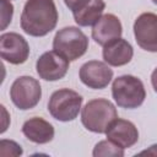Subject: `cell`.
Listing matches in <instances>:
<instances>
[{
    "mask_svg": "<svg viewBox=\"0 0 157 157\" xmlns=\"http://www.w3.org/2000/svg\"><path fill=\"white\" fill-rule=\"evenodd\" d=\"M54 0H27L21 13V28L32 37H44L58 23Z\"/></svg>",
    "mask_w": 157,
    "mask_h": 157,
    "instance_id": "obj_1",
    "label": "cell"
},
{
    "mask_svg": "<svg viewBox=\"0 0 157 157\" xmlns=\"http://www.w3.org/2000/svg\"><path fill=\"white\" fill-rule=\"evenodd\" d=\"M118 118L115 105L104 98L92 99L86 103L81 112V121L83 126L97 134H105L110 123Z\"/></svg>",
    "mask_w": 157,
    "mask_h": 157,
    "instance_id": "obj_2",
    "label": "cell"
},
{
    "mask_svg": "<svg viewBox=\"0 0 157 157\" xmlns=\"http://www.w3.org/2000/svg\"><path fill=\"white\" fill-rule=\"evenodd\" d=\"M112 96L118 107L135 109L144 103L146 91L140 78L132 75H121L113 81Z\"/></svg>",
    "mask_w": 157,
    "mask_h": 157,
    "instance_id": "obj_3",
    "label": "cell"
},
{
    "mask_svg": "<svg viewBox=\"0 0 157 157\" xmlns=\"http://www.w3.org/2000/svg\"><path fill=\"white\" fill-rule=\"evenodd\" d=\"M88 49L87 36L77 27L69 26L59 29L53 39V50L74 61L81 58Z\"/></svg>",
    "mask_w": 157,
    "mask_h": 157,
    "instance_id": "obj_4",
    "label": "cell"
},
{
    "mask_svg": "<svg viewBox=\"0 0 157 157\" xmlns=\"http://www.w3.org/2000/svg\"><path fill=\"white\" fill-rule=\"evenodd\" d=\"M82 96L70 88H60L49 98L48 110L50 115L59 121H71L77 118L81 105Z\"/></svg>",
    "mask_w": 157,
    "mask_h": 157,
    "instance_id": "obj_5",
    "label": "cell"
},
{
    "mask_svg": "<svg viewBox=\"0 0 157 157\" xmlns=\"http://www.w3.org/2000/svg\"><path fill=\"white\" fill-rule=\"evenodd\" d=\"M40 97V83L32 76H20L11 85L10 98L12 103L21 110L34 108L39 103Z\"/></svg>",
    "mask_w": 157,
    "mask_h": 157,
    "instance_id": "obj_6",
    "label": "cell"
},
{
    "mask_svg": "<svg viewBox=\"0 0 157 157\" xmlns=\"http://www.w3.org/2000/svg\"><path fill=\"white\" fill-rule=\"evenodd\" d=\"M134 36L140 48L157 53V15L152 12L141 13L134 22Z\"/></svg>",
    "mask_w": 157,
    "mask_h": 157,
    "instance_id": "obj_7",
    "label": "cell"
},
{
    "mask_svg": "<svg viewBox=\"0 0 157 157\" xmlns=\"http://www.w3.org/2000/svg\"><path fill=\"white\" fill-rule=\"evenodd\" d=\"M1 58L13 65L23 64L29 56V45L27 40L16 32H6L0 36Z\"/></svg>",
    "mask_w": 157,
    "mask_h": 157,
    "instance_id": "obj_8",
    "label": "cell"
},
{
    "mask_svg": "<svg viewBox=\"0 0 157 157\" xmlns=\"http://www.w3.org/2000/svg\"><path fill=\"white\" fill-rule=\"evenodd\" d=\"M78 76L81 82L87 87L93 90H103L112 81L113 70L105 61L90 60L81 66Z\"/></svg>",
    "mask_w": 157,
    "mask_h": 157,
    "instance_id": "obj_9",
    "label": "cell"
},
{
    "mask_svg": "<svg viewBox=\"0 0 157 157\" xmlns=\"http://www.w3.org/2000/svg\"><path fill=\"white\" fill-rule=\"evenodd\" d=\"M69 60L54 50L43 53L36 63L37 74L45 81H58L63 78L69 70Z\"/></svg>",
    "mask_w": 157,
    "mask_h": 157,
    "instance_id": "obj_10",
    "label": "cell"
},
{
    "mask_svg": "<svg viewBox=\"0 0 157 157\" xmlns=\"http://www.w3.org/2000/svg\"><path fill=\"white\" fill-rule=\"evenodd\" d=\"M107 139L112 140L123 148L134 146L139 140L137 128L129 120L117 118L114 119L105 131Z\"/></svg>",
    "mask_w": 157,
    "mask_h": 157,
    "instance_id": "obj_11",
    "label": "cell"
},
{
    "mask_svg": "<svg viewBox=\"0 0 157 157\" xmlns=\"http://www.w3.org/2000/svg\"><path fill=\"white\" fill-rule=\"evenodd\" d=\"M123 33L120 20L113 13H104L93 25L92 38L99 45H105L110 40L119 38Z\"/></svg>",
    "mask_w": 157,
    "mask_h": 157,
    "instance_id": "obj_12",
    "label": "cell"
},
{
    "mask_svg": "<svg viewBox=\"0 0 157 157\" xmlns=\"http://www.w3.org/2000/svg\"><path fill=\"white\" fill-rule=\"evenodd\" d=\"M102 54H103L104 61L108 65L123 66L130 63V60L132 59L134 49L126 39L119 37V38L110 40L105 45H103Z\"/></svg>",
    "mask_w": 157,
    "mask_h": 157,
    "instance_id": "obj_13",
    "label": "cell"
},
{
    "mask_svg": "<svg viewBox=\"0 0 157 157\" xmlns=\"http://www.w3.org/2000/svg\"><path fill=\"white\" fill-rule=\"evenodd\" d=\"M23 135L32 142L43 145L48 144L54 139V126L39 117H33L26 120L22 125Z\"/></svg>",
    "mask_w": 157,
    "mask_h": 157,
    "instance_id": "obj_14",
    "label": "cell"
},
{
    "mask_svg": "<svg viewBox=\"0 0 157 157\" xmlns=\"http://www.w3.org/2000/svg\"><path fill=\"white\" fill-rule=\"evenodd\" d=\"M105 4L103 0H91L82 10L72 13L75 22L81 27L93 26L102 16Z\"/></svg>",
    "mask_w": 157,
    "mask_h": 157,
    "instance_id": "obj_15",
    "label": "cell"
},
{
    "mask_svg": "<svg viewBox=\"0 0 157 157\" xmlns=\"http://www.w3.org/2000/svg\"><path fill=\"white\" fill-rule=\"evenodd\" d=\"M92 155L94 157H123L124 148L113 142L112 140H102L96 144Z\"/></svg>",
    "mask_w": 157,
    "mask_h": 157,
    "instance_id": "obj_16",
    "label": "cell"
},
{
    "mask_svg": "<svg viewBox=\"0 0 157 157\" xmlns=\"http://www.w3.org/2000/svg\"><path fill=\"white\" fill-rule=\"evenodd\" d=\"M0 155L1 156H21L22 148L15 141L2 139L0 141Z\"/></svg>",
    "mask_w": 157,
    "mask_h": 157,
    "instance_id": "obj_17",
    "label": "cell"
},
{
    "mask_svg": "<svg viewBox=\"0 0 157 157\" xmlns=\"http://www.w3.org/2000/svg\"><path fill=\"white\" fill-rule=\"evenodd\" d=\"M13 6L9 0H1V29H5L11 23Z\"/></svg>",
    "mask_w": 157,
    "mask_h": 157,
    "instance_id": "obj_18",
    "label": "cell"
},
{
    "mask_svg": "<svg viewBox=\"0 0 157 157\" xmlns=\"http://www.w3.org/2000/svg\"><path fill=\"white\" fill-rule=\"evenodd\" d=\"M91 0H64L65 5L69 7V10L72 11V13L78 12L80 10H82Z\"/></svg>",
    "mask_w": 157,
    "mask_h": 157,
    "instance_id": "obj_19",
    "label": "cell"
},
{
    "mask_svg": "<svg viewBox=\"0 0 157 157\" xmlns=\"http://www.w3.org/2000/svg\"><path fill=\"white\" fill-rule=\"evenodd\" d=\"M151 83H152V87H153L155 92L157 93V67L152 71V75H151Z\"/></svg>",
    "mask_w": 157,
    "mask_h": 157,
    "instance_id": "obj_20",
    "label": "cell"
},
{
    "mask_svg": "<svg viewBox=\"0 0 157 157\" xmlns=\"http://www.w3.org/2000/svg\"><path fill=\"white\" fill-rule=\"evenodd\" d=\"M145 153L157 156V144H156V145H152V146H151L148 150H145V151H142V152H141V155H145Z\"/></svg>",
    "mask_w": 157,
    "mask_h": 157,
    "instance_id": "obj_21",
    "label": "cell"
},
{
    "mask_svg": "<svg viewBox=\"0 0 157 157\" xmlns=\"http://www.w3.org/2000/svg\"><path fill=\"white\" fill-rule=\"evenodd\" d=\"M152 2H153V4H156V5H157V0H152Z\"/></svg>",
    "mask_w": 157,
    "mask_h": 157,
    "instance_id": "obj_22",
    "label": "cell"
}]
</instances>
